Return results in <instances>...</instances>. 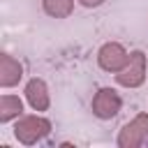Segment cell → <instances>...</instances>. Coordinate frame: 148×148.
Here are the masks:
<instances>
[{
	"mask_svg": "<svg viewBox=\"0 0 148 148\" xmlns=\"http://www.w3.org/2000/svg\"><path fill=\"white\" fill-rule=\"evenodd\" d=\"M127 62H130V53L120 42H104L97 51V65L104 72L118 74Z\"/></svg>",
	"mask_w": 148,
	"mask_h": 148,
	"instance_id": "5b68a950",
	"label": "cell"
},
{
	"mask_svg": "<svg viewBox=\"0 0 148 148\" xmlns=\"http://www.w3.org/2000/svg\"><path fill=\"white\" fill-rule=\"evenodd\" d=\"M23 116V99L18 95H2L0 97V123L7 125Z\"/></svg>",
	"mask_w": 148,
	"mask_h": 148,
	"instance_id": "ba28073f",
	"label": "cell"
},
{
	"mask_svg": "<svg viewBox=\"0 0 148 148\" xmlns=\"http://www.w3.org/2000/svg\"><path fill=\"white\" fill-rule=\"evenodd\" d=\"M113 79L123 88H139V86H143V81H146V53L139 51V49L130 51V62L118 74H113Z\"/></svg>",
	"mask_w": 148,
	"mask_h": 148,
	"instance_id": "277c9868",
	"label": "cell"
},
{
	"mask_svg": "<svg viewBox=\"0 0 148 148\" xmlns=\"http://www.w3.org/2000/svg\"><path fill=\"white\" fill-rule=\"evenodd\" d=\"M148 141V113H136L130 123H125L118 132V148H139Z\"/></svg>",
	"mask_w": 148,
	"mask_h": 148,
	"instance_id": "7a4b0ae2",
	"label": "cell"
},
{
	"mask_svg": "<svg viewBox=\"0 0 148 148\" xmlns=\"http://www.w3.org/2000/svg\"><path fill=\"white\" fill-rule=\"evenodd\" d=\"M23 79V65L9 56V53H2L0 56V86L2 88H14L18 86Z\"/></svg>",
	"mask_w": 148,
	"mask_h": 148,
	"instance_id": "52a82bcc",
	"label": "cell"
},
{
	"mask_svg": "<svg viewBox=\"0 0 148 148\" xmlns=\"http://www.w3.org/2000/svg\"><path fill=\"white\" fill-rule=\"evenodd\" d=\"M49 132H51V120L44 118L42 113L21 116L14 123V139L23 146H35L37 141L46 139Z\"/></svg>",
	"mask_w": 148,
	"mask_h": 148,
	"instance_id": "6da1fadb",
	"label": "cell"
},
{
	"mask_svg": "<svg viewBox=\"0 0 148 148\" xmlns=\"http://www.w3.org/2000/svg\"><path fill=\"white\" fill-rule=\"evenodd\" d=\"M42 9L51 18H67L74 12V0H42Z\"/></svg>",
	"mask_w": 148,
	"mask_h": 148,
	"instance_id": "9c48e42d",
	"label": "cell"
},
{
	"mask_svg": "<svg viewBox=\"0 0 148 148\" xmlns=\"http://www.w3.org/2000/svg\"><path fill=\"white\" fill-rule=\"evenodd\" d=\"M90 109H92V116L99 118V120H111L120 113L123 109V97L116 88H99L95 95H92V102H90Z\"/></svg>",
	"mask_w": 148,
	"mask_h": 148,
	"instance_id": "3957f363",
	"label": "cell"
},
{
	"mask_svg": "<svg viewBox=\"0 0 148 148\" xmlns=\"http://www.w3.org/2000/svg\"><path fill=\"white\" fill-rule=\"evenodd\" d=\"M23 95H25V102L32 106V111H37V113L49 111V106H51V92H49V86H46L44 79L32 76V79L25 83Z\"/></svg>",
	"mask_w": 148,
	"mask_h": 148,
	"instance_id": "8992f818",
	"label": "cell"
},
{
	"mask_svg": "<svg viewBox=\"0 0 148 148\" xmlns=\"http://www.w3.org/2000/svg\"><path fill=\"white\" fill-rule=\"evenodd\" d=\"M81 7H86V9H95V7H102L106 0H76Z\"/></svg>",
	"mask_w": 148,
	"mask_h": 148,
	"instance_id": "30bf717a",
	"label": "cell"
}]
</instances>
